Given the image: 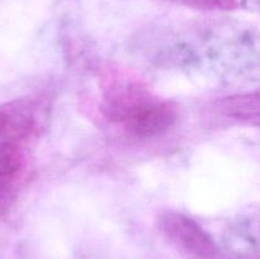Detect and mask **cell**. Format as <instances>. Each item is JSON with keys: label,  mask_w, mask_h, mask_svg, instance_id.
<instances>
[{"label": "cell", "mask_w": 260, "mask_h": 259, "mask_svg": "<svg viewBox=\"0 0 260 259\" xmlns=\"http://www.w3.org/2000/svg\"><path fill=\"white\" fill-rule=\"evenodd\" d=\"M42 109L36 99L23 98L0 104V140L22 142L37 136Z\"/></svg>", "instance_id": "obj_3"}, {"label": "cell", "mask_w": 260, "mask_h": 259, "mask_svg": "<svg viewBox=\"0 0 260 259\" xmlns=\"http://www.w3.org/2000/svg\"><path fill=\"white\" fill-rule=\"evenodd\" d=\"M27 154L22 144L0 140V189H8L24 178Z\"/></svg>", "instance_id": "obj_4"}, {"label": "cell", "mask_w": 260, "mask_h": 259, "mask_svg": "<svg viewBox=\"0 0 260 259\" xmlns=\"http://www.w3.org/2000/svg\"><path fill=\"white\" fill-rule=\"evenodd\" d=\"M259 108L258 91L229 96L223 98L218 103V111L226 118L250 126L251 124L258 126Z\"/></svg>", "instance_id": "obj_5"}, {"label": "cell", "mask_w": 260, "mask_h": 259, "mask_svg": "<svg viewBox=\"0 0 260 259\" xmlns=\"http://www.w3.org/2000/svg\"><path fill=\"white\" fill-rule=\"evenodd\" d=\"M102 112L108 121L140 140L167 134L179 117L174 102L160 98L141 81L122 74L108 78Z\"/></svg>", "instance_id": "obj_1"}, {"label": "cell", "mask_w": 260, "mask_h": 259, "mask_svg": "<svg viewBox=\"0 0 260 259\" xmlns=\"http://www.w3.org/2000/svg\"><path fill=\"white\" fill-rule=\"evenodd\" d=\"M180 7L190 9L202 10V12H231L238 9L239 0H164Z\"/></svg>", "instance_id": "obj_6"}, {"label": "cell", "mask_w": 260, "mask_h": 259, "mask_svg": "<svg viewBox=\"0 0 260 259\" xmlns=\"http://www.w3.org/2000/svg\"><path fill=\"white\" fill-rule=\"evenodd\" d=\"M157 228L170 245L184 258L233 259L197 221L184 213L164 211L157 217Z\"/></svg>", "instance_id": "obj_2"}]
</instances>
